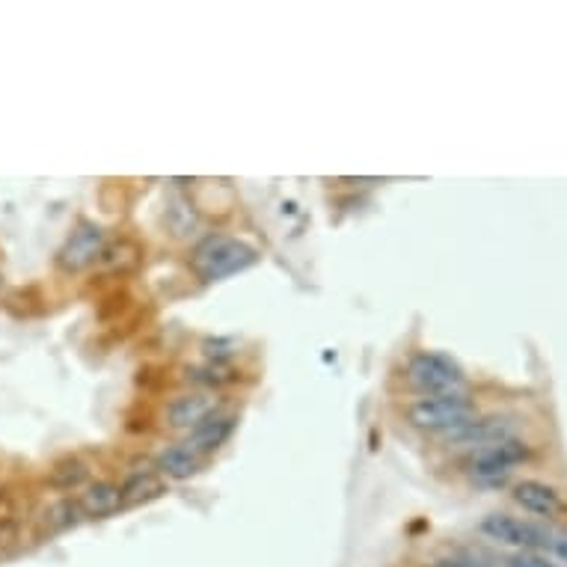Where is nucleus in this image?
I'll use <instances>...</instances> for the list:
<instances>
[{"label": "nucleus", "instance_id": "nucleus-7", "mask_svg": "<svg viewBox=\"0 0 567 567\" xmlns=\"http://www.w3.org/2000/svg\"><path fill=\"white\" fill-rule=\"evenodd\" d=\"M514 431H517V416H508V413H487V416H478L473 422H466L464 429L452 431L443 437L446 446L455 449H487L493 443H503V440L514 437Z\"/></svg>", "mask_w": 567, "mask_h": 567}, {"label": "nucleus", "instance_id": "nucleus-17", "mask_svg": "<svg viewBox=\"0 0 567 567\" xmlns=\"http://www.w3.org/2000/svg\"><path fill=\"white\" fill-rule=\"evenodd\" d=\"M187 381L203 386V390H220L224 383L235 381V372L220 360H212V363L196 365V369H187Z\"/></svg>", "mask_w": 567, "mask_h": 567}, {"label": "nucleus", "instance_id": "nucleus-18", "mask_svg": "<svg viewBox=\"0 0 567 567\" xmlns=\"http://www.w3.org/2000/svg\"><path fill=\"white\" fill-rule=\"evenodd\" d=\"M503 567H558L549 556L540 553H512L503 558Z\"/></svg>", "mask_w": 567, "mask_h": 567}, {"label": "nucleus", "instance_id": "nucleus-3", "mask_svg": "<svg viewBox=\"0 0 567 567\" xmlns=\"http://www.w3.org/2000/svg\"><path fill=\"white\" fill-rule=\"evenodd\" d=\"M404 383L419 399L466 392V374L455 357L443 351H416L404 365Z\"/></svg>", "mask_w": 567, "mask_h": 567}, {"label": "nucleus", "instance_id": "nucleus-13", "mask_svg": "<svg viewBox=\"0 0 567 567\" xmlns=\"http://www.w3.org/2000/svg\"><path fill=\"white\" fill-rule=\"evenodd\" d=\"M78 505H81L84 517H93V520H104V517H113V514L122 508L120 484L90 482L84 487V493L78 496Z\"/></svg>", "mask_w": 567, "mask_h": 567}, {"label": "nucleus", "instance_id": "nucleus-11", "mask_svg": "<svg viewBox=\"0 0 567 567\" xmlns=\"http://www.w3.org/2000/svg\"><path fill=\"white\" fill-rule=\"evenodd\" d=\"M203 466V457L190 452L185 443H169L155 455V470L161 473V478H169V482H187L194 478Z\"/></svg>", "mask_w": 567, "mask_h": 567}, {"label": "nucleus", "instance_id": "nucleus-12", "mask_svg": "<svg viewBox=\"0 0 567 567\" xmlns=\"http://www.w3.org/2000/svg\"><path fill=\"white\" fill-rule=\"evenodd\" d=\"M164 491H167V482L161 478L158 470H131V473L125 475V482L120 484L122 508H125V505L134 508V505L152 503V499L164 496Z\"/></svg>", "mask_w": 567, "mask_h": 567}, {"label": "nucleus", "instance_id": "nucleus-15", "mask_svg": "<svg viewBox=\"0 0 567 567\" xmlns=\"http://www.w3.org/2000/svg\"><path fill=\"white\" fill-rule=\"evenodd\" d=\"M81 520H84V512H81V505H78V499H72V496L56 499V503L48 505L45 514H42V523H45L48 532H65L72 529V526H78Z\"/></svg>", "mask_w": 567, "mask_h": 567}, {"label": "nucleus", "instance_id": "nucleus-14", "mask_svg": "<svg viewBox=\"0 0 567 567\" xmlns=\"http://www.w3.org/2000/svg\"><path fill=\"white\" fill-rule=\"evenodd\" d=\"M164 224H167L169 235L182 241V238L196 235V229H199V215H196V208L187 203L185 196H173L167 203V212H164Z\"/></svg>", "mask_w": 567, "mask_h": 567}, {"label": "nucleus", "instance_id": "nucleus-16", "mask_svg": "<svg viewBox=\"0 0 567 567\" xmlns=\"http://www.w3.org/2000/svg\"><path fill=\"white\" fill-rule=\"evenodd\" d=\"M86 478H90V466L81 457H63V461H56L51 475H48V482L56 491H75V487L86 484Z\"/></svg>", "mask_w": 567, "mask_h": 567}, {"label": "nucleus", "instance_id": "nucleus-1", "mask_svg": "<svg viewBox=\"0 0 567 567\" xmlns=\"http://www.w3.org/2000/svg\"><path fill=\"white\" fill-rule=\"evenodd\" d=\"M259 261V250L252 244L233 238V235H205L190 252V270L203 282L235 277L241 270L252 268Z\"/></svg>", "mask_w": 567, "mask_h": 567}, {"label": "nucleus", "instance_id": "nucleus-10", "mask_svg": "<svg viewBox=\"0 0 567 567\" xmlns=\"http://www.w3.org/2000/svg\"><path fill=\"white\" fill-rule=\"evenodd\" d=\"M217 410V399L212 392H185L167 404V425L178 431H194L203 419Z\"/></svg>", "mask_w": 567, "mask_h": 567}, {"label": "nucleus", "instance_id": "nucleus-8", "mask_svg": "<svg viewBox=\"0 0 567 567\" xmlns=\"http://www.w3.org/2000/svg\"><path fill=\"white\" fill-rule=\"evenodd\" d=\"M512 499L517 508H523L532 517H540L547 526L567 517L565 496L553 484L540 482V478H523V482L514 484Z\"/></svg>", "mask_w": 567, "mask_h": 567}, {"label": "nucleus", "instance_id": "nucleus-5", "mask_svg": "<svg viewBox=\"0 0 567 567\" xmlns=\"http://www.w3.org/2000/svg\"><path fill=\"white\" fill-rule=\"evenodd\" d=\"M532 457V449L526 440L508 437L503 443H493L487 449H478L470 464H466V473L475 484L482 487H499L512 478V473L517 466H523Z\"/></svg>", "mask_w": 567, "mask_h": 567}, {"label": "nucleus", "instance_id": "nucleus-6", "mask_svg": "<svg viewBox=\"0 0 567 567\" xmlns=\"http://www.w3.org/2000/svg\"><path fill=\"white\" fill-rule=\"evenodd\" d=\"M104 250H107V235L102 226L93 220H78L63 247L56 250V265L65 274H81V270L93 268L104 256Z\"/></svg>", "mask_w": 567, "mask_h": 567}, {"label": "nucleus", "instance_id": "nucleus-20", "mask_svg": "<svg viewBox=\"0 0 567 567\" xmlns=\"http://www.w3.org/2000/svg\"><path fill=\"white\" fill-rule=\"evenodd\" d=\"M425 567H491L478 561V558H470V556H440L434 561H429Z\"/></svg>", "mask_w": 567, "mask_h": 567}, {"label": "nucleus", "instance_id": "nucleus-9", "mask_svg": "<svg viewBox=\"0 0 567 567\" xmlns=\"http://www.w3.org/2000/svg\"><path fill=\"white\" fill-rule=\"evenodd\" d=\"M235 425H238V419L233 413H224V410H215L212 416L203 419L194 431H187V443L185 446L196 455H212L217 449L224 446L226 440L233 437Z\"/></svg>", "mask_w": 567, "mask_h": 567}, {"label": "nucleus", "instance_id": "nucleus-4", "mask_svg": "<svg viewBox=\"0 0 567 567\" xmlns=\"http://www.w3.org/2000/svg\"><path fill=\"white\" fill-rule=\"evenodd\" d=\"M553 529H556V526L523 520V517H514V514L505 512L487 514V517L478 523V532H482L484 538L496 540V544H503V547H512L514 553H540V556H547L549 553Z\"/></svg>", "mask_w": 567, "mask_h": 567}, {"label": "nucleus", "instance_id": "nucleus-2", "mask_svg": "<svg viewBox=\"0 0 567 567\" xmlns=\"http://www.w3.org/2000/svg\"><path fill=\"white\" fill-rule=\"evenodd\" d=\"M475 416H478V408H475V401L466 392L413 399L404 408V419H408L410 429L425 431V434H440V437L464 429L466 422H473Z\"/></svg>", "mask_w": 567, "mask_h": 567}, {"label": "nucleus", "instance_id": "nucleus-19", "mask_svg": "<svg viewBox=\"0 0 567 567\" xmlns=\"http://www.w3.org/2000/svg\"><path fill=\"white\" fill-rule=\"evenodd\" d=\"M553 561H561L567 565V529H553V540H549V553Z\"/></svg>", "mask_w": 567, "mask_h": 567}]
</instances>
